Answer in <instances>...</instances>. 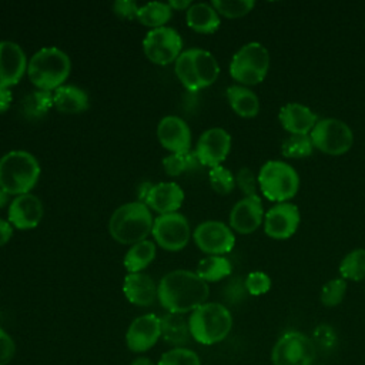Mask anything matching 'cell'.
Segmentation results:
<instances>
[{"mask_svg": "<svg viewBox=\"0 0 365 365\" xmlns=\"http://www.w3.org/2000/svg\"><path fill=\"white\" fill-rule=\"evenodd\" d=\"M210 295L208 284L197 272L174 269L165 274L157 285V298L168 312H192L207 302Z\"/></svg>", "mask_w": 365, "mask_h": 365, "instance_id": "cell-1", "label": "cell"}, {"mask_svg": "<svg viewBox=\"0 0 365 365\" xmlns=\"http://www.w3.org/2000/svg\"><path fill=\"white\" fill-rule=\"evenodd\" d=\"M154 218L151 210L141 201L120 205L108 220V232L114 241L133 245L147 240L151 234Z\"/></svg>", "mask_w": 365, "mask_h": 365, "instance_id": "cell-2", "label": "cell"}, {"mask_svg": "<svg viewBox=\"0 0 365 365\" xmlns=\"http://www.w3.org/2000/svg\"><path fill=\"white\" fill-rule=\"evenodd\" d=\"M37 158L24 150H11L0 158V188L9 195L30 192L40 178Z\"/></svg>", "mask_w": 365, "mask_h": 365, "instance_id": "cell-3", "label": "cell"}, {"mask_svg": "<svg viewBox=\"0 0 365 365\" xmlns=\"http://www.w3.org/2000/svg\"><path fill=\"white\" fill-rule=\"evenodd\" d=\"M71 71V61L67 53L57 47H43L29 60L27 76L37 90L54 91L64 86Z\"/></svg>", "mask_w": 365, "mask_h": 365, "instance_id": "cell-4", "label": "cell"}, {"mask_svg": "<svg viewBox=\"0 0 365 365\" xmlns=\"http://www.w3.org/2000/svg\"><path fill=\"white\" fill-rule=\"evenodd\" d=\"M174 64L177 78L188 91L205 88L214 84L220 76L217 58L202 48L184 50Z\"/></svg>", "mask_w": 365, "mask_h": 365, "instance_id": "cell-5", "label": "cell"}, {"mask_svg": "<svg viewBox=\"0 0 365 365\" xmlns=\"http://www.w3.org/2000/svg\"><path fill=\"white\" fill-rule=\"evenodd\" d=\"M188 327L191 336L197 342L212 345L227 338L232 328V317L225 305L205 302L191 312Z\"/></svg>", "mask_w": 365, "mask_h": 365, "instance_id": "cell-6", "label": "cell"}, {"mask_svg": "<svg viewBox=\"0 0 365 365\" xmlns=\"http://www.w3.org/2000/svg\"><path fill=\"white\" fill-rule=\"evenodd\" d=\"M258 187L267 200L277 204L288 202L299 190V175L291 164L282 160H269L259 168Z\"/></svg>", "mask_w": 365, "mask_h": 365, "instance_id": "cell-7", "label": "cell"}, {"mask_svg": "<svg viewBox=\"0 0 365 365\" xmlns=\"http://www.w3.org/2000/svg\"><path fill=\"white\" fill-rule=\"evenodd\" d=\"M269 68V53L258 41L240 47L230 61V76L241 86H255L265 80Z\"/></svg>", "mask_w": 365, "mask_h": 365, "instance_id": "cell-8", "label": "cell"}, {"mask_svg": "<svg viewBox=\"0 0 365 365\" xmlns=\"http://www.w3.org/2000/svg\"><path fill=\"white\" fill-rule=\"evenodd\" d=\"M314 148L328 155H342L354 144L351 127L338 118H321L309 133Z\"/></svg>", "mask_w": 365, "mask_h": 365, "instance_id": "cell-9", "label": "cell"}, {"mask_svg": "<svg viewBox=\"0 0 365 365\" xmlns=\"http://www.w3.org/2000/svg\"><path fill=\"white\" fill-rule=\"evenodd\" d=\"M315 356L317 348L312 339L298 331H289L279 336L271 352L274 365H311Z\"/></svg>", "mask_w": 365, "mask_h": 365, "instance_id": "cell-10", "label": "cell"}, {"mask_svg": "<svg viewBox=\"0 0 365 365\" xmlns=\"http://www.w3.org/2000/svg\"><path fill=\"white\" fill-rule=\"evenodd\" d=\"M145 57L158 66L175 63L182 53V38L180 33L168 26L151 29L143 40Z\"/></svg>", "mask_w": 365, "mask_h": 365, "instance_id": "cell-11", "label": "cell"}, {"mask_svg": "<svg viewBox=\"0 0 365 365\" xmlns=\"http://www.w3.org/2000/svg\"><path fill=\"white\" fill-rule=\"evenodd\" d=\"M151 235L154 242L165 251H181L190 241L191 228L188 220L180 212L158 215L154 218Z\"/></svg>", "mask_w": 365, "mask_h": 365, "instance_id": "cell-12", "label": "cell"}, {"mask_svg": "<svg viewBox=\"0 0 365 365\" xmlns=\"http://www.w3.org/2000/svg\"><path fill=\"white\" fill-rule=\"evenodd\" d=\"M195 245L208 255L228 254L235 245V235L230 225L210 220L198 224L192 232Z\"/></svg>", "mask_w": 365, "mask_h": 365, "instance_id": "cell-13", "label": "cell"}, {"mask_svg": "<svg viewBox=\"0 0 365 365\" xmlns=\"http://www.w3.org/2000/svg\"><path fill=\"white\" fill-rule=\"evenodd\" d=\"M231 150V135L221 127H212L205 130L195 147V155L201 165L210 168L221 165V163L228 157Z\"/></svg>", "mask_w": 365, "mask_h": 365, "instance_id": "cell-14", "label": "cell"}, {"mask_svg": "<svg viewBox=\"0 0 365 365\" xmlns=\"http://www.w3.org/2000/svg\"><path fill=\"white\" fill-rule=\"evenodd\" d=\"M301 221L299 210L292 202H278L264 215V232L272 240H287L292 237Z\"/></svg>", "mask_w": 365, "mask_h": 365, "instance_id": "cell-15", "label": "cell"}, {"mask_svg": "<svg viewBox=\"0 0 365 365\" xmlns=\"http://www.w3.org/2000/svg\"><path fill=\"white\" fill-rule=\"evenodd\" d=\"M161 336V321L154 314L137 317L128 327L125 342L130 351L144 352L153 348Z\"/></svg>", "mask_w": 365, "mask_h": 365, "instance_id": "cell-16", "label": "cell"}, {"mask_svg": "<svg viewBox=\"0 0 365 365\" xmlns=\"http://www.w3.org/2000/svg\"><path fill=\"white\" fill-rule=\"evenodd\" d=\"M264 215L259 195L244 197L230 211V228L240 234H251L264 222Z\"/></svg>", "mask_w": 365, "mask_h": 365, "instance_id": "cell-17", "label": "cell"}, {"mask_svg": "<svg viewBox=\"0 0 365 365\" xmlns=\"http://www.w3.org/2000/svg\"><path fill=\"white\" fill-rule=\"evenodd\" d=\"M27 57L14 41H0V87L10 88L27 74Z\"/></svg>", "mask_w": 365, "mask_h": 365, "instance_id": "cell-18", "label": "cell"}, {"mask_svg": "<svg viewBox=\"0 0 365 365\" xmlns=\"http://www.w3.org/2000/svg\"><path fill=\"white\" fill-rule=\"evenodd\" d=\"M157 138L171 154L191 151V130L188 124L177 115H165L160 120Z\"/></svg>", "mask_w": 365, "mask_h": 365, "instance_id": "cell-19", "label": "cell"}, {"mask_svg": "<svg viewBox=\"0 0 365 365\" xmlns=\"http://www.w3.org/2000/svg\"><path fill=\"white\" fill-rule=\"evenodd\" d=\"M7 217L13 228L33 230L43 218V202L31 192L17 195L9 205Z\"/></svg>", "mask_w": 365, "mask_h": 365, "instance_id": "cell-20", "label": "cell"}, {"mask_svg": "<svg viewBox=\"0 0 365 365\" xmlns=\"http://www.w3.org/2000/svg\"><path fill=\"white\" fill-rule=\"evenodd\" d=\"M143 202L158 215L178 212L184 202V191L177 182L173 181L157 182L150 185Z\"/></svg>", "mask_w": 365, "mask_h": 365, "instance_id": "cell-21", "label": "cell"}, {"mask_svg": "<svg viewBox=\"0 0 365 365\" xmlns=\"http://www.w3.org/2000/svg\"><path fill=\"white\" fill-rule=\"evenodd\" d=\"M281 127L289 134H309L318 121L317 114L301 103H288L278 113Z\"/></svg>", "mask_w": 365, "mask_h": 365, "instance_id": "cell-22", "label": "cell"}, {"mask_svg": "<svg viewBox=\"0 0 365 365\" xmlns=\"http://www.w3.org/2000/svg\"><path fill=\"white\" fill-rule=\"evenodd\" d=\"M123 292L128 302L138 307H150L157 298V285L148 274L133 272L125 275Z\"/></svg>", "mask_w": 365, "mask_h": 365, "instance_id": "cell-23", "label": "cell"}, {"mask_svg": "<svg viewBox=\"0 0 365 365\" xmlns=\"http://www.w3.org/2000/svg\"><path fill=\"white\" fill-rule=\"evenodd\" d=\"M187 26L201 34H212L221 24L220 14L211 3H192L185 11Z\"/></svg>", "mask_w": 365, "mask_h": 365, "instance_id": "cell-24", "label": "cell"}, {"mask_svg": "<svg viewBox=\"0 0 365 365\" xmlns=\"http://www.w3.org/2000/svg\"><path fill=\"white\" fill-rule=\"evenodd\" d=\"M53 104L58 113L80 114L88 108L87 93L77 86H61L53 91Z\"/></svg>", "mask_w": 365, "mask_h": 365, "instance_id": "cell-25", "label": "cell"}, {"mask_svg": "<svg viewBox=\"0 0 365 365\" xmlns=\"http://www.w3.org/2000/svg\"><path fill=\"white\" fill-rule=\"evenodd\" d=\"M227 100L232 111L242 118H252L259 111V100L257 94L245 86H230L227 88Z\"/></svg>", "mask_w": 365, "mask_h": 365, "instance_id": "cell-26", "label": "cell"}, {"mask_svg": "<svg viewBox=\"0 0 365 365\" xmlns=\"http://www.w3.org/2000/svg\"><path fill=\"white\" fill-rule=\"evenodd\" d=\"M155 252V242L151 240H144L137 244H133L124 255V268L128 274L143 272V269H145L154 261Z\"/></svg>", "mask_w": 365, "mask_h": 365, "instance_id": "cell-27", "label": "cell"}, {"mask_svg": "<svg viewBox=\"0 0 365 365\" xmlns=\"http://www.w3.org/2000/svg\"><path fill=\"white\" fill-rule=\"evenodd\" d=\"M161 321V336L165 342L174 345L175 348H181V345L188 342L190 327L188 321L182 317V314L168 312L160 318Z\"/></svg>", "mask_w": 365, "mask_h": 365, "instance_id": "cell-28", "label": "cell"}, {"mask_svg": "<svg viewBox=\"0 0 365 365\" xmlns=\"http://www.w3.org/2000/svg\"><path fill=\"white\" fill-rule=\"evenodd\" d=\"M232 271L231 262L224 255H208L197 265V275L208 282H217L227 278Z\"/></svg>", "mask_w": 365, "mask_h": 365, "instance_id": "cell-29", "label": "cell"}, {"mask_svg": "<svg viewBox=\"0 0 365 365\" xmlns=\"http://www.w3.org/2000/svg\"><path fill=\"white\" fill-rule=\"evenodd\" d=\"M171 14H173V10L168 6V3L151 1L144 6H140L137 21L143 26L158 29V27H164L168 23V20L171 19Z\"/></svg>", "mask_w": 365, "mask_h": 365, "instance_id": "cell-30", "label": "cell"}, {"mask_svg": "<svg viewBox=\"0 0 365 365\" xmlns=\"http://www.w3.org/2000/svg\"><path fill=\"white\" fill-rule=\"evenodd\" d=\"M51 107H54L53 94L50 91L36 90L23 98L21 114L27 120H38L44 117Z\"/></svg>", "mask_w": 365, "mask_h": 365, "instance_id": "cell-31", "label": "cell"}, {"mask_svg": "<svg viewBox=\"0 0 365 365\" xmlns=\"http://www.w3.org/2000/svg\"><path fill=\"white\" fill-rule=\"evenodd\" d=\"M339 274L345 281L365 279V248H355L349 251L339 262Z\"/></svg>", "mask_w": 365, "mask_h": 365, "instance_id": "cell-32", "label": "cell"}, {"mask_svg": "<svg viewBox=\"0 0 365 365\" xmlns=\"http://www.w3.org/2000/svg\"><path fill=\"white\" fill-rule=\"evenodd\" d=\"M314 151L309 134H289L281 144V154L285 158H305Z\"/></svg>", "mask_w": 365, "mask_h": 365, "instance_id": "cell-33", "label": "cell"}, {"mask_svg": "<svg viewBox=\"0 0 365 365\" xmlns=\"http://www.w3.org/2000/svg\"><path fill=\"white\" fill-rule=\"evenodd\" d=\"M200 164L195 153L188 151V153H177V154H170L165 158H163V167L165 170V174L171 177L181 175L187 171L195 170Z\"/></svg>", "mask_w": 365, "mask_h": 365, "instance_id": "cell-34", "label": "cell"}, {"mask_svg": "<svg viewBox=\"0 0 365 365\" xmlns=\"http://www.w3.org/2000/svg\"><path fill=\"white\" fill-rule=\"evenodd\" d=\"M211 4L220 16H224L227 19H238V17L248 14L254 9L255 1H252V0H212Z\"/></svg>", "mask_w": 365, "mask_h": 365, "instance_id": "cell-35", "label": "cell"}, {"mask_svg": "<svg viewBox=\"0 0 365 365\" xmlns=\"http://www.w3.org/2000/svg\"><path fill=\"white\" fill-rule=\"evenodd\" d=\"M208 180L211 188L220 195L230 194L235 187V175L224 165L210 168Z\"/></svg>", "mask_w": 365, "mask_h": 365, "instance_id": "cell-36", "label": "cell"}, {"mask_svg": "<svg viewBox=\"0 0 365 365\" xmlns=\"http://www.w3.org/2000/svg\"><path fill=\"white\" fill-rule=\"evenodd\" d=\"M345 294H346V281L344 278H334L324 284L319 298L325 307L332 308L342 302Z\"/></svg>", "mask_w": 365, "mask_h": 365, "instance_id": "cell-37", "label": "cell"}, {"mask_svg": "<svg viewBox=\"0 0 365 365\" xmlns=\"http://www.w3.org/2000/svg\"><path fill=\"white\" fill-rule=\"evenodd\" d=\"M158 365H201L200 356L188 348H173L164 352Z\"/></svg>", "mask_w": 365, "mask_h": 365, "instance_id": "cell-38", "label": "cell"}, {"mask_svg": "<svg viewBox=\"0 0 365 365\" xmlns=\"http://www.w3.org/2000/svg\"><path fill=\"white\" fill-rule=\"evenodd\" d=\"M245 288L250 295L258 297L269 291L271 288V278L264 271H251L245 277Z\"/></svg>", "mask_w": 365, "mask_h": 365, "instance_id": "cell-39", "label": "cell"}, {"mask_svg": "<svg viewBox=\"0 0 365 365\" xmlns=\"http://www.w3.org/2000/svg\"><path fill=\"white\" fill-rule=\"evenodd\" d=\"M235 185L241 190L244 197L258 195V175L255 177L252 170L248 167H242L235 174Z\"/></svg>", "mask_w": 365, "mask_h": 365, "instance_id": "cell-40", "label": "cell"}, {"mask_svg": "<svg viewBox=\"0 0 365 365\" xmlns=\"http://www.w3.org/2000/svg\"><path fill=\"white\" fill-rule=\"evenodd\" d=\"M312 342L315 345V348H321V349H332L335 346V342H336V335H335V331L329 327V325H318L314 331V338H312Z\"/></svg>", "mask_w": 365, "mask_h": 365, "instance_id": "cell-41", "label": "cell"}, {"mask_svg": "<svg viewBox=\"0 0 365 365\" xmlns=\"http://www.w3.org/2000/svg\"><path fill=\"white\" fill-rule=\"evenodd\" d=\"M140 6L133 0H117L113 3V11L124 20H137Z\"/></svg>", "mask_w": 365, "mask_h": 365, "instance_id": "cell-42", "label": "cell"}, {"mask_svg": "<svg viewBox=\"0 0 365 365\" xmlns=\"http://www.w3.org/2000/svg\"><path fill=\"white\" fill-rule=\"evenodd\" d=\"M16 354L13 338L0 327V365H7Z\"/></svg>", "mask_w": 365, "mask_h": 365, "instance_id": "cell-43", "label": "cell"}, {"mask_svg": "<svg viewBox=\"0 0 365 365\" xmlns=\"http://www.w3.org/2000/svg\"><path fill=\"white\" fill-rule=\"evenodd\" d=\"M11 237H13V225L9 222V220L0 218V247L6 245Z\"/></svg>", "mask_w": 365, "mask_h": 365, "instance_id": "cell-44", "label": "cell"}, {"mask_svg": "<svg viewBox=\"0 0 365 365\" xmlns=\"http://www.w3.org/2000/svg\"><path fill=\"white\" fill-rule=\"evenodd\" d=\"M11 100H13V96H11L10 88L0 87V114L10 108Z\"/></svg>", "mask_w": 365, "mask_h": 365, "instance_id": "cell-45", "label": "cell"}, {"mask_svg": "<svg viewBox=\"0 0 365 365\" xmlns=\"http://www.w3.org/2000/svg\"><path fill=\"white\" fill-rule=\"evenodd\" d=\"M192 3L190 0H173V1H168V6L171 7V10H188V7L191 6Z\"/></svg>", "mask_w": 365, "mask_h": 365, "instance_id": "cell-46", "label": "cell"}, {"mask_svg": "<svg viewBox=\"0 0 365 365\" xmlns=\"http://www.w3.org/2000/svg\"><path fill=\"white\" fill-rule=\"evenodd\" d=\"M131 365H155V364L148 358H137L133 361Z\"/></svg>", "mask_w": 365, "mask_h": 365, "instance_id": "cell-47", "label": "cell"}, {"mask_svg": "<svg viewBox=\"0 0 365 365\" xmlns=\"http://www.w3.org/2000/svg\"><path fill=\"white\" fill-rule=\"evenodd\" d=\"M7 201H9V194L4 192V191L0 188V210L7 204Z\"/></svg>", "mask_w": 365, "mask_h": 365, "instance_id": "cell-48", "label": "cell"}]
</instances>
